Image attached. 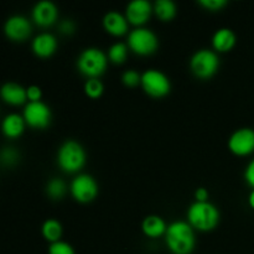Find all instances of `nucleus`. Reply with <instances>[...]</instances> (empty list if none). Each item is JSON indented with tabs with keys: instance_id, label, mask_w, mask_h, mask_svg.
Here are the masks:
<instances>
[{
	"instance_id": "1",
	"label": "nucleus",
	"mask_w": 254,
	"mask_h": 254,
	"mask_svg": "<svg viewBox=\"0 0 254 254\" xmlns=\"http://www.w3.org/2000/svg\"><path fill=\"white\" fill-rule=\"evenodd\" d=\"M165 243L174 254H191L196 246L193 227L188 221H173L166 228Z\"/></svg>"
},
{
	"instance_id": "2",
	"label": "nucleus",
	"mask_w": 254,
	"mask_h": 254,
	"mask_svg": "<svg viewBox=\"0 0 254 254\" xmlns=\"http://www.w3.org/2000/svg\"><path fill=\"white\" fill-rule=\"evenodd\" d=\"M188 222L198 231H211L220 222V211L210 201H195L188 208Z\"/></svg>"
},
{
	"instance_id": "3",
	"label": "nucleus",
	"mask_w": 254,
	"mask_h": 254,
	"mask_svg": "<svg viewBox=\"0 0 254 254\" xmlns=\"http://www.w3.org/2000/svg\"><path fill=\"white\" fill-rule=\"evenodd\" d=\"M108 55L98 47H87L77 57V68L88 78H98L106 72Z\"/></svg>"
},
{
	"instance_id": "4",
	"label": "nucleus",
	"mask_w": 254,
	"mask_h": 254,
	"mask_svg": "<svg viewBox=\"0 0 254 254\" xmlns=\"http://www.w3.org/2000/svg\"><path fill=\"white\" fill-rule=\"evenodd\" d=\"M86 150L77 140L67 139L57 150V164L66 173H77L86 164Z\"/></svg>"
},
{
	"instance_id": "5",
	"label": "nucleus",
	"mask_w": 254,
	"mask_h": 254,
	"mask_svg": "<svg viewBox=\"0 0 254 254\" xmlns=\"http://www.w3.org/2000/svg\"><path fill=\"white\" fill-rule=\"evenodd\" d=\"M190 68L198 78H210L220 68V57L213 50L200 49L191 56Z\"/></svg>"
},
{
	"instance_id": "6",
	"label": "nucleus",
	"mask_w": 254,
	"mask_h": 254,
	"mask_svg": "<svg viewBox=\"0 0 254 254\" xmlns=\"http://www.w3.org/2000/svg\"><path fill=\"white\" fill-rule=\"evenodd\" d=\"M127 44L133 52L141 56H146V55L154 54L158 50L159 37L153 30L139 26L129 32Z\"/></svg>"
},
{
	"instance_id": "7",
	"label": "nucleus",
	"mask_w": 254,
	"mask_h": 254,
	"mask_svg": "<svg viewBox=\"0 0 254 254\" xmlns=\"http://www.w3.org/2000/svg\"><path fill=\"white\" fill-rule=\"evenodd\" d=\"M141 87L151 97H164L170 93L171 81L163 71L148 68L141 73Z\"/></svg>"
},
{
	"instance_id": "8",
	"label": "nucleus",
	"mask_w": 254,
	"mask_h": 254,
	"mask_svg": "<svg viewBox=\"0 0 254 254\" xmlns=\"http://www.w3.org/2000/svg\"><path fill=\"white\" fill-rule=\"evenodd\" d=\"M98 183L89 174H78L74 176L69 185V191L78 202L87 203L93 201L98 195Z\"/></svg>"
},
{
	"instance_id": "9",
	"label": "nucleus",
	"mask_w": 254,
	"mask_h": 254,
	"mask_svg": "<svg viewBox=\"0 0 254 254\" xmlns=\"http://www.w3.org/2000/svg\"><path fill=\"white\" fill-rule=\"evenodd\" d=\"M26 124L32 128L44 129L47 128L51 123L52 112L51 108L42 101L27 102L22 112Z\"/></svg>"
},
{
	"instance_id": "10",
	"label": "nucleus",
	"mask_w": 254,
	"mask_h": 254,
	"mask_svg": "<svg viewBox=\"0 0 254 254\" xmlns=\"http://www.w3.org/2000/svg\"><path fill=\"white\" fill-rule=\"evenodd\" d=\"M228 148L233 154L240 156L250 155L254 151V129L240 128L228 138Z\"/></svg>"
},
{
	"instance_id": "11",
	"label": "nucleus",
	"mask_w": 254,
	"mask_h": 254,
	"mask_svg": "<svg viewBox=\"0 0 254 254\" xmlns=\"http://www.w3.org/2000/svg\"><path fill=\"white\" fill-rule=\"evenodd\" d=\"M4 31L9 39L14 41H24L31 35V21L24 15H11L4 24Z\"/></svg>"
},
{
	"instance_id": "12",
	"label": "nucleus",
	"mask_w": 254,
	"mask_h": 254,
	"mask_svg": "<svg viewBox=\"0 0 254 254\" xmlns=\"http://www.w3.org/2000/svg\"><path fill=\"white\" fill-rule=\"evenodd\" d=\"M154 11V4L149 0H131L126 7V16L130 24L141 26L145 24Z\"/></svg>"
},
{
	"instance_id": "13",
	"label": "nucleus",
	"mask_w": 254,
	"mask_h": 254,
	"mask_svg": "<svg viewBox=\"0 0 254 254\" xmlns=\"http://www.w3.org/2000/svg\"><path fill=\"white\" fill-rule=\"evenodd\" d=\"M32 20L40 26H50L59 17V9L51 0H40L34 5L31 11Z\"/></svg>"
},
{
	"instance_id": "14",
	"label": "nucleus",
	"mask_w": 254,
	"mask_h": 254,
	"mask_svg": "<svg viewBox=\"0 0 254 254\" xmlns=\"http://www.w3.org/2000/svg\"><path fill=\"white\" fill-rule=\"evenodd\" d=\"M57 46H59V41L57 37L51 32H40L39 35L34 37L31 42V49L36 56L42 57H50L56 52Z\"/></svg>"
},
{
	"instance_id": "15",
	"label": "nucleus",
	"mask_w": 254,
	"mask_h": 254,
	"mask_svg": "<svg viewBox=\"0 0 254 254\" xmlns=\"http://www.w3.org/2000/svg\"><path fill=\"white\" fill-rule=\"evenodd\" d=\"M129 21L126 15L117 10H111L103 17V26L109 34L114 36H121L128 32Z\"/></svg>"
},
{
	"instance_id": "16",
	"label": "nucleus",
	"mask_w": 254,
	"mask_h": 254,
	"mask_svg": "<svg viewBox=\"0 0 254 254\" xmlns=\"http://www.w3.org/2000/svg\"><path fill=\"white\" fill-rule=\"evenodd\" d=\"M0 94L6 103L12 104V106H19L27 101L26 88L16 82H6L2 84Z\"/></svg>"
},
{
	"instance_id": "17",
	"label": "nucleus",
	"mask_w": 254,
	"mask_h": 254,
	"mask_svg": "<svg viewBox=\"0 0 254 254\" xmlns=\"http://www.w3.org/2000/svg\"><path fill=\"white\" fill-rule=\"evenodd\" d=\"M236 41H237L236 34L233 32V30L228 29V27H221V29L216 30L212 36V46L218 52L230 51L236 45Z\"/></svg>"
},
{
	"instance_id": "18",
	"label": "nucleus",
	"mask_w": 254,
	"mask_h": 254,
	"mask_svg": "<svg viewBox=\"0 0 254 254\" xmlns=\"http://www.w3.org/2000/svg\"><path fill=\"white\" fill-rule=\"evenodd\" d=\"M25 124H26V122H25L24 117L17 113H10L2 119V133L7 138H17L24 133Z\"/></svg>"
},
{
	"instance_id": "19",
	"label": "nucleus",
	"mask_w": 254,
	"mask_h": 254,
	"mask_svg": "<svg viewBox=\"0 0 254 254\" xmlns=\"http://www.w3.org/2000/svg\"><path fill=\"white\" fill-rule=\"evenodd\" d=\"M141 228L145 236L150 238H158L160 236H165L168 225L160 216L149 215L141 222Z\"/></svg>"
},
{
	"instance_id": "20",
	"label": "nucleus",
	"mask_w": 254,
	"mask_h": 254,
	"mask_svg": "<svg viewBox=\"0 0 254 254\" xmlns=\"http://www.w3.org/2000/svg\"><path fill=\"white\" fill-rule=\"evenodd\" d=\"M42 236L49 241L50 243L57 242L61 241L62 233H64V228H62V223L56 218H47L41 227Z\"/></svg>"
},
{
	"instance_id": "21",
	"label": "nucleus",
	"mask_w": 254,
	"mask_h": 254,
	"mask_svg": "<svg viewBox=\"0 0 254 254\" xmlns=\"http://www.w3.org/2000/svg\"><path fill=\"white\" fill-rule=\"evenodd\" d=\"M178 11L175 1L173 0H155L154 2V12L163 21H170L174 19Z\"/></svg>"
},
{
	"instance_id": "22",
	"label": "nucleus",
	"mask_w": 254,
	"mask_h": 254,
	"mask_svg": "<svg viewBox=\"0 0 254 254\" xmlns=\"http://www.w3.org/2000/svg\"><path fill=\"white\" fill-rule=\"evenodd\" d=\"M67 192V185L62 179L52 178L47 181L46 193L52 200H60Z\"/></svg>"
},
{
	"instance_id": "23",
	"label": "nucleus",
	"mask_w": 254,
	"mask_h": 254,
	"mask_svg": "<svg viewBox=\"0 0 254 254\" xmlns=\"http://www.w3.org/2000/svg\"><path fill=\"white\" fill-rule=\"evenodd\" d=\"M128 50L129 46L126 42L118 41L112 44L108 49V54H107L109 61H112L113 64H123L128 56Z\"/></svg>"
},
{
	"instance_id": "24",
	"label": "nucleus",
	"mask_w": 254,
	"mask_h": 254,
	"mask_svg": "<svg viewBox=\"0 0 254 254\" xmlns=\"http://www.w3.org/2000/svg\"><path fill=\"white\" fill-rule=\"evenodd\" d=\"M104 84L99 78H88L84 83V92L91 98H98L103 94Z\"/></svg>"
},
{
	"instance_id": "25",
	"label": "nucleus",
	"mask_w": 254,
	"mask_h": 254,
	"mask_svg": "<svg viewBox=\"0 0 254 254\" xmlns=\"http://www.w3.org/2000/svg\"><path fill=\"white\" fill-rule=\"evenodd\" d=\"M49 254H76L74 248L66 241H57V242L50 243Z\"/></svg>"
},
{
	"instance_id": "26",
	"label": "nucleus",
	"mask_w": 254,
	"mask_h": 254,
	"mask_svg": "<svg viewBox=\"0 0 254 254\" xmlns=\"http://www.w3.org/2000/svg\"><path fill=\"white\" fill-rule=\"evenodd\" d=\"M122 82L128 87H135L141 83V73L136 69H127L122 74Z\"/></svg>"
},
{
	"instance_id": "27",
	"label": "nucleus",
	"mask_w": 254,
	"mask_h": 254,
	"mask_svg": "<svg viewBox=\"0 0 254 254\" xmlns=\"http://www.w3.org/2000/svg\"><path fill=\"white\" fill-rule=\"evenodd\" d=\"M198 4L211 11H217L228 4L227 0H198Z\"/></svg>"
},
{
	"instance_id": "28",
	"label": "nucleus",
	"mask_w": 254,
	"mask_h": 254,
	"mask_svg": "<svg viewBox=\"0 0 254 254\" xmlns=\"http://www.w3.org/2000/svg\"><path fill=\"white\" fill-rule=\"evenodd\" d=\"M27 92V101L35 102V101H41L42 98V89L40 88L36 84H31L26 88Z\"/></svg>"
},
{
	"instance_id": "29",
	"label": "nucleus",
	"mask_w": 254,
	"mask_h": 254,
	"mask_svg": "<svg viewBox=\"0 0 254 254\" xmlns=\"http://www.w3.org/2000/svg\"><path fill=\"white\" fill-rule=\"evenodd\" d=\"M19 155H17V151L14 150L12 148H6L2 150L1 154V161L4 164H12L17 160Z\"/></svg>"
},
{
	"instance_id": "30",
	"label": "nucleus",
	"mask_w": 254,
	"mask_h": 254,
	"mask_svg": "<svg viewBox=\"0 0 254 254\" xmlns=\"http://www.w3.org/2000/svg\"><path fill=\"white\" fill-rule=\"evenodd\" d=\"M59 27H60V31H61L62 34L69 35L74 31V29H76V25H74L73 20L64 19L60 22Z\"/></svg>"
},
{
	"instance_id": "31",
	"label": "nucleus",
	"mask_w": 254,
	"mask_h": 254,
	"mask_svg": "<svg viewBox=\"0 0 254 254\" xmlns=\"http://www.w3.org/2000/svg\"><path fill=\"white\" fill-rule=\"evenodd\" d=\"M245 179L250 186L254 189V158L248 163L245 170Z\"/></svg>"
},
{
	"instance_id": "32",
	"label": "nucleus",
	"mask_w": 254,
	"mask_h": 254,
	"mask_svg": "<svg viewBox=\"0 0 254 254\" xmlns=\"http://www.w3.org/2000/svg\"><path fill=\"white\" fill-rule=\"evenodd\" d=\"M196 201H208V191L205 188H197L195 191Z\"/></svg>"
},
{
	"instance_id": "33",
	"label": "nucleus",
	"mask_w": 254,
	"mask_h": 254,
	"mask_svg": "<svg viewBox=\"0 0 254 254\" xmlns=\"http://www.w3.org/2000/svg\"><path fill=\"white\" fill-rule=\"evenodd\" d=\"M248 203H250L251 207L254 210V189L250 192V196H248Z\"/></svg>"
}]
</instances>
